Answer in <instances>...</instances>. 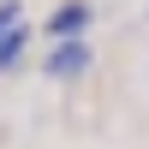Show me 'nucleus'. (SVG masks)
Wrapping results in <instances>:
<instances>
[{
    "label": "nucleus",
    "instance_id": "f257e3e1",
    "mask_svg": "<svg viewBox=\"0 0 149 149\" xmlns=\"http://www.w3.org/2000/svg\"><path fill=\"white\" fill-rule=\"evenodd\" d=\"M84 66H90V48H84V42H60L54 54H48L42 72H48V78H78Z\"/></svg>",
    "mask_w": 149,
    "mask_h": 149
},
{
    "label": "nucleus",
    "instance_id": "f03ea898",
    "mask_svg": "<svg viewBox=\"0 0 149 149\" xmlns=\"http://www.w3.org/2000/svg\"><path fill=\"white\" fill-rule=\"evenodd\" d=\"M84 24H90V6H84V0H66V6L48 18V30H54L60 42H84Z\"/></svg>",
    "mask_w": 149,
    "mask_h": 149
},
{
    "label": "nucleus",
    "instance_id": "7ed1b4c3",
    "mask_svg": "<svg viewBox=\"0 0 149 149\" xmlns=\"http://www.w3.org/2000/svg\"><path fill=\"white\" fill-rule=\"evenodd\" d=\"M24 48H30V24H18V30L0 42V72H12V66H18V60H24Z\"/></svg>",
    "mask_w": 149,
    "mask_h": 149
},
{
    "label": "nucleus",
    "instance_id": "20e7f679",
    "mask_svg": "<svg viewBox=\"0 0 149 149\" xmlns=\"http://www.w3.org/2000/svg\"><path fill=\"white\" fill-rule=\"evenodd\" d=\"M18 24H24V6H18V0H0V42H6Z\"/></svg>",
    "mask_w": 149,
    "mask_h": 149
}]
</instances>
